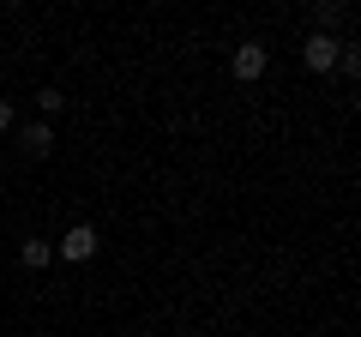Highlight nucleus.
Returning <instances> with one entry per match:
<instances>
[{"mask_svg":"<svg viewBox=\"0 0 361 337\" xmlns=\"http://www.w3.org/2000/svg\"><path fill=\"white\" fill-rule=\"evenodd\" d=\"M54 253H61L66 265H85L90 253H97V229H90V223H73V229L61 235V247H54Z\"/></svg>","mask_w":361,"mask_h":337,"instance_id":"obj_1","label":"nucleus"},{"mask_svg":"<svg viewBox=\"0 0 361 337\" xmlns=\"http://www.w3.org/2000/svg\"><path fill=\"white\" fill-rule=\"evenodd\" d=\"M265 61H271L265 42H241V49L229 54V73L241 78V85H253V78H265Z\"/></svg>","mask_w":361,"mask_h":337,"instance_id":"obj_2","label":"nucleus"},{"mask_svg":"<svg viewBox=\"0 0 361 337\" xmlns=\"http://www.w3.org/2000/svg\"><path fill=\"white\" fill-rule=\"evenodd\" d=\"M337 54H343V42H337V37H319V30H313V37L301 42V61H307L313 73H331V66H337Z\"/></svg>","mask_w":361,"mask_h":337,"instance_id":"obj_3","label":"nucleus"},{"mask_svg":"<svg viewBox=\"0 0 361 337\" xmlns=\"http://www.w3.org/2000/svg\"><path fill=\"white\" fill-rule=\"evenodd\" d=\"M18 145H25L30 157H49L54 151V127L49 121H30V127H18Z\"/></svg>","mask_w":361,"mask_h":337,"instance_id":"obj_4","label":"nucleus"},{"mask_svg":"<svg viewBox=\"0 0 361 337\" xmlns=\"http://www.w3.org/2000/svg\"><path fill=\"white\" fill-rule=\"evenodd\" d=\"M337 18H343V6H337V0H319V6H313V30H319V37H331Z\"/></svg>","mask_w":361,"mask_h":337,"instance_id":"obj_5","label":"nucleus"},{"mask_svg":"<svg viewBox=\"0 0 361 337\" xmlns=\"http://www.w3.org/2000/svg\"><path fill=\"white\" fill-rule=\"evenodd\" d=\"M18 259H25L30 271H42V265L54 259V247H49V241H25V247H18Z\"/></svg>","mask_w":361,"mask_h":337,"instance_id":"obj_6","label":"nucleus"},{"mask_svg":"<svg viewBox=\"0 0 361 337\" xmlns=\"http://www.w3.org/2000/svg\"><path fill=\"white\" fill-rule=\"evenodd\" d=\"M337 66H343V73H349V78H355V73H361V49H355V42H343V54H337Z\"/></svg>","mask_w":361,"mask_h":337,"instance_id":"obj_7","label":"nucleus"},{"mask_svg":"<svg viewBox=\"0 0 361 337\" xmlns=\"http://www.w3.org/2000/svg\"><path fill=\"white\" fill-rule=\"evenodd\" d=\"M37 109H42V115H61L66 97H61V91H42V97H37Z\"/></svg>","mask_w":361,"mask_h":337,"instance_id":"obj_8","label":"nucleus"},{"mask_svg":"<svg viewBox=\"0 0 361 337\" xmlns=\"http://www.w3.org/2000/svg\"><path fill=\"white\" fill-rule=\"evenodd\" d=\"M13 121H18V115H13V103H6V97H0V133L13 127Z\"/></svg>","mask_w":361,"mask_h":337,"instance_id":"obj_9","label":"nucleus"}]
</instances>
